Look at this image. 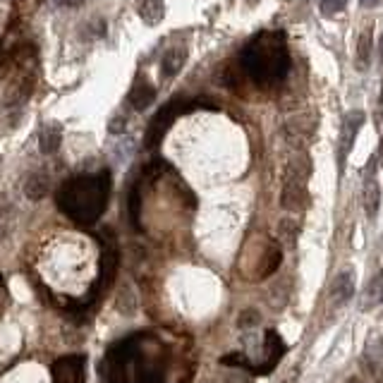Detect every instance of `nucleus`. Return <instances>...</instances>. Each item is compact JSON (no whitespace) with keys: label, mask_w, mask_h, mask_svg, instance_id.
I'll return each instance as SVG.
<instances>
[{"label":"nucleus","mask_w":383,"mask_h":383,"mask_svg":"<svg viewBox=\"0 0 383 383\" xmlns=\"http://www.w3.org/2000/svg\"><path fill=\"white\" fill-rule=\"evenodd\" d=\"M192 362L173 343L154 333H137L113 345L106 357L111 383H182L190 379Z\"/></svg>","instance_id":"nucleus-1"},{"label":"nucleus","mask_w":383,"mask_h":383,"mask_svg":"<svg viewBox=\"0 0 383 383\" xmlns=\"http://www.w3.org/2000/svg\"><path fill=\"white\" fill-rule=\"evenodd\" d=\"M111 197V175L103 170L96 175H77L63 182L58 190V206L79 226H91L106 211Z\"/></svg>","instance_id":"nucleus-2"},{"label":"nucleus","mask_w":383,"mask_h":383,"mask_svg":"<svg viewBox=\"0 0 383 383\" xmlns=\"http://www.w3.org/2000/svg\"><path fill=\"white\" fill-rule=\"evenodd\" d=\"M242 65L261 87H269L288 77L290 53L281 32H261L242 51Z\"/></svg>","instance_id":"nucleus-3"},{"label":"nucleus","mask_w":383,"mask_h":383,"mask_svg":"<svg viewBox=\"0 0 383 383\" xmlns=\"http://www.w3.org/2000/svg\"><path fill=\"white\" fill-rule=\"evenodd\" d=\"M182 111H187V108L182 106L180 101L168 103V106H163L161 111H158V115H156L154 120H151V125H149V135H147V144H149V147H154V144L161 142V137L166 135V130H168L170 125H173V120L178 118Z\"/></svg>","instance_id":"nucleus-4"},{"label":"nucleus","mask_w":383,"mask_h":383,"mask_svg":"<svg viewBox=\"0 0 383 383\" xmlns=\"http://www.w3.org/2000/svg\"><path fill=\"white\" fill-rule=\"evenodd\" d=\"M56 383H84V357H63L53 364Z\"/></svg>","instance_id":"nucleus-5"},{"label":"nucleus","mask_w":383,"mask_h":383,"mask_svg":"<svg viewBox=\"0 0 383 383\" xmlns=\"http://www.w3.org/2000/svg\"><path fill=\"white\" fill-rule=\"evenodd\" d=\"M376 161H379V156H372V161L367 163L369 168H367V187H364V209H367L369 218H376V214H379V206H381V187L374 178Z\"/></svg>","instance_id":"nucleus-6"},{"label":"nucleus","mask_w":383,"mask_h":383,"mask_svg":"<svg viewBox=\"0 0 383 383\" xmlns=\"http://www.w3.org/2000/svg\"><path fill=\"white\" fill-rule=\"evenodd\" d=\"M352 295H355V273L352 271L338 273L336 281L331 283V293H328V297H331V305L333 307L345 305Z\"/></svg>","instance_id":"nucleus-7"},{"label":"nucleus","mask_w":383,"mask_h":383,"mask_svg":"<svg viewBox=\"0 0 383 383\" xmlns=\"http://www.w3.org/2000/svg\"><path fill=\"white\" fill-rule=\"evenodd\" d=\"M154 99H156L154 84H151L144 75H139L135 79V87L130 91V103L137 108V111H144V108H149L151 103H154Z\"/></svg>","instance_id":"nucleus-8"},{"label":"nucleus","mask_w":383,"mask_h":383,"mask_svg":"<svg viewBox=\"0 0 383 383\" xmlns=\"http://www.w3.org/2000/svg\"><path fill=\"white\" fill-rule=\"evenodd\" d=\"M283 355H285V343L276 331H269L266 333V340H264V360H261V364H264V372H269V369L276 367Z\"/></svg>","instance_id":"nucleus-9"},{"label":"nucleus","mask_w":383,"mask_h":383,"mask_svg":"<svg viewBox=\"0 0 383 383\" xmlns=\"http://www.w3.org/2000/svg\"><path fill=\"white\" fill-rule=\"evenodd\" d=\"M283 206L290 211H300L307 206V187L305 182H293L288 180V185H285L283 190Z\"/></svg>","instance_id":"nucleus-10"},{"label":"nucleus","mask_w":383,"mask_h":383,"mask_svg":"<svg viewBox=\"0 0 383 383\" xmlns=\"http://www.w3.org/2000/svg\"><path fill=\"white\" fill-rule=\"evenodd\" d=\"M185 63H187L185 48H170V51L163 53V58H161V70L166 77H175L182 68H185Z\"/></svg>","instance_id":"nucleus-11"},{"label":"nucleus","mask_w":383,"mask_h":383,"mask_svg":"<svg viewBox=\"0 0 383 383\" xmlns=\"http://www.w3.org/2000/svg\"><path fill=\"white\" fill-rule=\"evenodd\" d=\"M60 139H63V127H60L58 123L44 125V130H41V135H39L41 151H44V154H53V151H58Z\"/></svg>","instance_id":"nucleus-12"},{"label":"nucleus","mask_w":383,"mask_h":383,"mask_svg":"<svg viewBox=\"0 0 383 383\" xmlns=\"http://www.w3.org/2000/svg\"><path fill=\"white\" fill-rule=\"evenodd\" d=\"M163 15H166L163 0H144V3L139 5V17H142V22L149 24V27H154V24L161 22Z\"/></svg>","instance_id":"nucleus-13"},{"label":"nucleus","mask_w":383,"mask_h":383,"mask_svg":"<svg viewBox=\"0 0 383 383\" xmlns=\"http://www.w3.org/2000/svg\"><path fill=\"white\" fill-rule=\"evenodd\" d=\"M362 123H364L362 113H350L348 123H345V130H343V139H340V151H343V156L340 158H345V154L352 149V142H355V135H357V130H360Z\"/></svg>","instance_id":"nucleus-14"},{"label":"nucleus","mask_w":383,"mask_h":383,"mask_svg":"<svg viewBox=\"0 0 383 383\" xmlns=\"http://www.w3.org/2000/svg\"><path fill=\"white\" fill-rule=\"evenodd\" d=\"M48 185H51V180H48L46 173H34L29 175L27 185H24V192H27L29 199H44L48 194Z\"/></svg>","instance_id":"nucleus-15"},{"label":"nucleus","mask_w":383,"mask_h":383,"mask_svg":"<svg viewBox=\"0 0 383 383\" xmlns=\"http://www.w3.org/2000/svg\"><path fill=\"white\" fill-rule=\"evenodd\" d=\"M369 56H372V27L364 29L360 36V44H357V68L367 70L369 68Z\"/></svg>","instance_id":"nucleus-16"},{"label":"nucleus","mask_w":383,"mask_h":383,"mask_svg":"<svg viewBox=\"0 0 383 383\" xmlns=\"http://www.w3.org/2000/svg\"><path fill=\"white\" fill-rule=\"evenodd\" d=\"M12 228V206L0 199V237L8 235V230Z\"/></svg>","instance_id":"nucleus-17"},{"label":"nucleus","mask_w":383,"mask_h":383,"mask_svg":"<svg viewBox=\"0 0 383 383\" xmlns=\"http://www.w3.org/2000/svg\"><path fill=\"white\" fill-rule=\"evenodd\" d=\"M278 230H281V235H285L288 245H293L295 237H297V223H295V221H281V226H278Z\"/></svg>","instance_id":"nucleus-18"},{"label":"nucleus","mask_w":383,"mask_h":383,"mask_svg":"<svg viewBox=\"0 0 383 383\" xmlns=\"http://www.w3.org/2000/svg\"><path fill=\"white\" fill-rule=\"evenodd\" d=\"M345 5H348V0H321V10L326 15H336V12L345 10Z\"/></svg>","instance_id":"nucleus-19"},{"label":"nucleus","mask_w":383,"mask_h":383,"mask_svg":"<svg viewBox=\"0 0 383 383\" xmlns=\"http://www.w3.org/2000/svg\"><path fill=\"white\" fill-rule=\"evenodd\" d=\"M125 118H120V120H113V123H111V132H123L125 130Z\"/></svg>","instance_id":"nucleus-20"},{"label":"nucleus","mask_w":383,"mask_h":383,"mask_svg":"<svg viewBox=\"0 0 383 383\" xmlns=\"http://www.w3.org/2000/svg\"><path fill=\"white\" fill-rule=\"evenodd\" d=\"M381 0H362V5L364 8H374V5H379Z\"/></svg>","instance_id":"nucleus-21"},{"label":"nucleus","mask_w":383,"mask_h":383,"mask_svg":"<svg viewBox=\"0 0 383 383\" xmlns=\"http://www.w3.org/2000/svg\"><path fill=\"white\" fill-rule=\"evenodd\" d=\"M60 3H63V5H82L84 0H60Z\"/></svg>","instance_id":"nucleus-22"},{"label":"nucleus","mask_w":383,"mask_h":383,"mask_svg":"<svg viewBox=\"0 0 383 383\" xmlns=\"http://www.w3.org/2000/svg\"><path fill=\"white\" fill-rule=\"evenodd\" d=\"M376 156H379V161L383 163V139H381V149H379V154H376Z\"/></svg>","instance_id":"nucleus-23"},{"label":"nucleus","mask_w":383,"mask_h":383,"mask_svg":"<svg viewBox=\"0 0 383 383\" xmlns=\"http://www.w3.org/2000/svg\"><path fill=\"white\" fill-rule=\"evenodd\" d=\"M381 63H383V39H381Z\"/></svg>","instance_id":"nucleus-24"},{"label":"nucleus","mask_w":383,"mask_h":383,"mask_svg":"<svg viewBox=\"0 0 383 383\" xmlns=\"http://www.w3.org/2000/svg\"><path fill=\"white\" fill-rule=\"evenodd\" d=\"M348 383H362V381H360V379H350Z\"/></svg>","instance_id":"nucleus-25"},{"label":"nucleus","mask_w":383,"mask_h":383,"mask_svg":"<svg viewBox=\"0 0 383 383\" xmlns=\"http://www.w3.org/2000/svg\"><path fill=\"white\" fill-rule=\"evenodd\" d=\"M285 383H293V381H290V379H288V381H285Z\"/></svg>","instance_id":"nucleus-26"},{"label":"nucleus","mask_w":383,"mask_h":383,"mask_svg":"<svg viewBox=\"0 0 383 383\" xmlns=\"http://www.w3.org/2000/svg\"><path fill=\"white\" fill-rule=\"evenodd\" d=\"M381 300H383V293H381Z\"/></svg>","instance_id":"nucleus-27"}]
</instances>
